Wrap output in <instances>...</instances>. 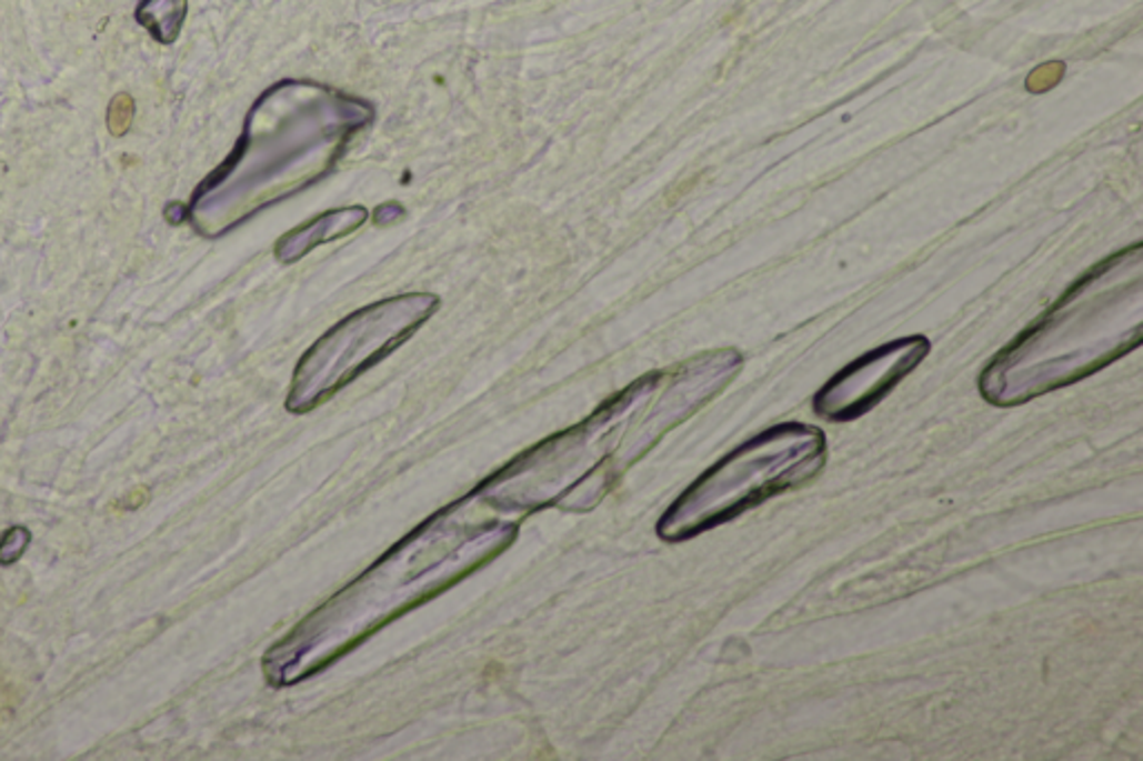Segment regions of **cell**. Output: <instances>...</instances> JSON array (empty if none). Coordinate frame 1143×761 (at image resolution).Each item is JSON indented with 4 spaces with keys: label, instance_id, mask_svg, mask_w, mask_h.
Instances as JSON below:
<instances>
[{
    "label": "cell",
    "instance_id": "1",
    "mask_svg": "<svg viewBox=\"0 0 1143 761\" xmlns=\"http://www.w3.org/2000/svg\"><path fill=\"white\" fill-rule=\"evenodd\" d=\"M470 507L472 493L444 507L302 619L264 654L267 681L287 688L318 674L391 619L463 581L517 541L519 523H474Z\"/></svg>",
    "mask_w": 1143,
    "mask_h": 761
},
{
    "label": "cell",
    "instance_id": "2",
    "mask_svg": "<svg viewBox=\"0 0 1143 761\" xmlns=\"http://www.w3.org/2000/svg\"><path fill=\"white\" fill-rule=\"evenodd\" d=\"M1143 340V243L1092 267L979 380L994 407H1019L1094 376Z\"/></svg>",
    "mask_w": 1143,
    "mask_h": 761
},
{
    "label": "cell",
    "instance_id": "3",
    "mask_svg": "<svg viewBox=\"0 0 1143 761\" xmlns=\"http://www.w3.org/2000/svg\"><path fill=\"white\" fill-rule=\"evenodd\" d=\"M826 462V435L802 422L760 431L706 469L663 512L656 537L679 543L740 519L780 493L811 482Z\"/></svg>",
    "mask_w": 1143,
    "mask_h": 761
},
{
    "label": "cell",
    "instance_id": "4",
    "mask_svg": "<svg viewBox=\"0 0 1143 761\" xmlns=\"http://www.w3.org/2000/svg\"><path fill=\"white\" fill-rule=\"evenodd\" d=\"M641 391L643 378L583 424L521 453L474 491L477 500L508 514H530L550 504H565V510L576 512L590 510L612 489L605 469L621 444Z\"/></svg>",
    "mask_w": 1143,
    "mask_h": 761
},
{
    "label": "cell",
    "instance_id": "5",
    "mask_svg": "<svg viewBox=\"0 0 1143 761\" xmlns=\"http://www.w3.org/2000/svg\"><path fill=\"white\" fill-rule=\"evenodd\" d=\"M438 307L433 296H402L353 313L307 351L287 400L291 413L320 407L387 353L398 349Z\"/></svg>",
    "mask_w": 1143,
    "mask_h": 761
},
{
    "label": "cell",
    "instance_id": "6",
    "mask_svg": "<svg viewBox=\"0 0 1143 761\" xmlns=\"http://www.w3.org/2000/svg\"><path fill=\"white\" fill-rule=\"evenodd\" d=\"M932 353L925 336H909L866 351L840 369L815 395L813 411L829 422H851L878 407Z\"/></svg>",
    "mask_w": 1143,
    "mask_h": 761
},
{
    "label": "cell",
    "instance_id": "7",
    "mask_svg": "<svg viewBox=\"0 0 1143 761\" xmlns=\"http://www.w3.org/2000/svg\"><path fill=\"white\" fill-rule=\"evenodd\" d=\"M186 17V0H141L137 8V21L159 43H172L181 30Z\"/></svg>",
    "mask_w": 1143,
    "mask_h": 761
},
{
    "label": "cell",
    "instance_id": "8",
    "mask_svg": "<svg viewBox=\"0 0 1143 761\" xmlns=\"http://www.w3.org/2000/svg\"><path fill=\"white\" fill-rule=\"evenodd\" d=\"M30 543V532L26 528H12L3 539H0V563H14L23 550Z\"/></svg>",
    "mask_w": 1143,
    "mask_h": 761
}]
</instances>
